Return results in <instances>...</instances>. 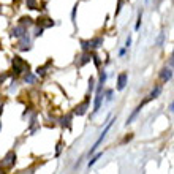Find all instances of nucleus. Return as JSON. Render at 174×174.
<instances>
[{
  "instance_id": "1",
  "label": "nucleus",
  "mask_w": 174,
  "mask_h": 174,
  "mask_svg": "<svg viewBox=\"0 0 174 174\" xmlns=\"http://www.w3.org/2000/svg\"><path fill=\"white\" fill-rule=\"evenodd\" d=\"M111 125H112V120H111V122L108 123V127H106V128H105V132L101 133V136H100V138L97 139V142H95V144H93V147H92V149H90V153H93V152H95V150H97V147L100 146V142H101L103 139H105V136H106V133L109 132V128H111Z\"/></svg>"
},
{
  "instance_id": "2",
  "label": "nucleus",
  "mask_w": 174,
  "mask_h": 174,
  "mask_svg": "<svg viewBox=\"0 0 174 174\" xmlns=\"http://www.w3.org/2000/svg\"><path fill=\"white\" fill-rule=\"evenodd\" d=\"M13 65H14V68H16V71H18V73H21L22 68H27V65L21 60V57H14V59H13Z\"/></svg>"
},
{
  "instance_id": "3",
  "label": "nucleus",
  "mask_w": 174,
  "mask_h": 174,
  "mask_svg": "<svg viewBox=\"0 0 174 174\" xmlns=\"http://www.w3.org/2000/svg\"><path fill=\"white\" fill-rule=\"evenodd\" d=\"M24 27H21V25H19V27H14L11 30V35L13 36H16V38H19V36H24Z\"/></svg>"
},
{
  "instance_id": "4",
  "label": "nucleus",
  "mask_w": 174,
  "mask_h": 174,
  "mask_svg": "<svg viewBox=\"0 0 174 174\" xmlns=\"http://www.w3.org/2000/svg\"><path fill=\"white\" fill-rule=\"evenodd\" d=\"M125 84H127V75H125V73H122V75L119 76V82H117V89H119V90H122L123 87H125Z\"/></svg>"
},
{
  "instance_id": "5",
  "label": "nucleus",
  "mask_w": 174,
  "mask_h": 174,
  "mask_svg": "<svg viewBox=\"0 0 174 174\" xmlns=\"http://www.w3.org/2000/svg\"><path fill=\"white\" fill-rule=\"evenodd\" d=\"M171 76H173V71H171L169 68L162 70V79H163V81H169V79H171Z\"/></svg>"
},
{
  "instance_id": "6",
  "label": "nucleus",
  "mask_w": 174,
  "mask_h": 174,
  "mask_svg": "<svg viewBox=\"0 0 174 174\" xmlns=\"http://www.w3.org/2000/svg\"><path fill=\"white\" fill-rule=\"evenodd\" d=\"M19 49H29V38L27 36H22V41H21V45H19Z\"/></svg>"
},
{
  "instance_id": "7",
  "label": "nucleus",
  "mask_w": 174,
  "mask_h": 174,
  "mask_svg": "<svg viewBox=\"0 0 174 174\" xmlns=\"http://www.w3.org/2000/svg\"><path fill=\"white\" fill-rule=\"evenodd\" d=\"M160 92H162V87H160V86H157V87H155V90H153V92L150 93V97H149V98H157V97L160 95Z\"/></svg>"
},
{
  "instance_id": "8",
  "label": "nucleus",
  "mask_w": 174,
  "mask_h": 174,
  "mask_svg": "<svg viewBox=\"0 0 174 174\" xmlns=\"http://www.w3.org/2000/svg\"><path fill=\"white\" fill-rule=\"evenodd\" d=\"M101 98H103V95H101V93H98V95H97V100H95V109H93V111H98V109H100V103H101Z\"/></svg>"
},
{
  "instance_id": "9",
  "label": "nucleus",
  "mask_w": 174,
  "mask_h": 174,
  "mask_svg": "<svg viewBox=\"0 0 174 174\" xmlns=\"http://www.w3.org/2000/svg\"><path fill=\"white\" fill-rule=\"evenodd\" d=\"M27 5L30 10H36V2L35 0H27Z\"/></svg>"
},
{
  "instance_id": "10",
  "label": "nucleus",
  "mask_w": 174,
  "mask_h": 174,
  "mask_svg": "<svg viewBox=\"0 0 174 174\" xmlns=\"http://www.w3.org/2000/svg\"><path fill=\"white\" fill-rule=\"evenodd\" d=\"M101 155H103V153H97V155H95V157H93V158H92V160H90V162H89V166H92L93 163H95V162H97V160H98V158H100V157H101Z\"/></svg>"
},
{
  "instance_id": "11",
  "label": "nucleus",
  "mask_w": 174,
  "mask_h": 174,
  "mask_svg": "<svg viewBox=\"0 0 174 174\" xmlns=\"http://www.w3.org/2000/svg\"><path fill=\"white\" fill-rule=\"evenodd\" d=\"M21 21H22V24H27V25H29V24H30V21H32V19H30V18H22Z\"/></svg>"
},
{
  "instance_id": "12",
  "label": "nucleus",
  "mask_w": 174,
  "mask_h": 174,
  "mask_svg": "<svg viewBox=\"0 0 174 174\" xmlns=\"http://www.w3.org/2000/svg\"><path fill=\"white\" fill-rule=\"evenodd\" d=\"M25 81H29V82H33V81H35V78H33L32 75H27V76H25Z\"/></svg>"
},
{
  "instance_id": "13",
  "label": "nucleus",
  "mask_w": 174,
  "mask_h": 174,
  "mask_svg": "<svg viewBox=\"0 0 174 174\" xmlns=\"http://www.w3.org/2000/svg\"><path fill=\"white\" fill-rule=\"evenodd\" d=\"M171 59H173V60H171V63L174 65V51H173V55H171Z\"/></svg>"
},
{
  "instance_id": "14",
  "label": "nucleus",
  "mask_w": 174,
  "mask_h": 174,
  "mask_svg": "<svg viewBox=\"0 0 174 174\" xmlns=\"http://www.w3.org/2000/svg\"><path fill=\"white\" fill-rule=\"evenodd\" d=\"M171 109H173V111H174V103H173V106H171Z\"/></svg>"
}]
</instances>
